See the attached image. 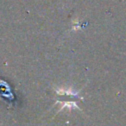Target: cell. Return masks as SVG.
I'll use <instances>...</instances> for the list:
<instances>
[{"label":"cell","instance_id":"6da1fadb","mask_svg":"<svg viewBox=\"0 0 126 126\" xmlns=\"http://www.w3.org/2000/svg\"><path fill=\"white\" fill-rule=\"evenodd\" d=\"M59 103L61 104V108L60 109V110H61L63 108H72V107H74V108H77L79 109V107L77 106L75 102H59Z\"/></svg>","mask_w":126,"mask_h":126}]
</instances>
